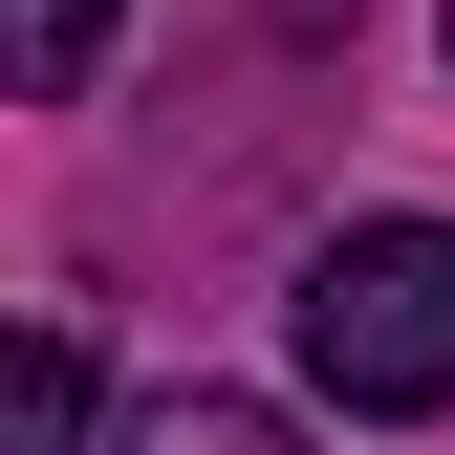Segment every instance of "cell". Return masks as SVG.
<instances>
[{
	"mask_svg": "<svg viewBox=\"0 0 455 455\" xmlns=\"http://www.w3.org/2000/svg\"><path fill=\"white\" fill-rule=\"evenodd\" d=\"M325 412H455V217H347L282 282Z\"/></svg>",
	"mask_w": 455,
	"mask_h": 455,
	"instance_id": "6da1fadb",
	"label": "cell"
},
{
	"mask_svg": "<svg viewBox=\"0 0 455 455\" xmlns=\"http://www.w3.org/2000/svg\"><path fill=\"white\" fill-rule=\"evenodd\" d=\"M0 455H87V347H66V325L0 347Z\"/></svg>",
	"mask_w": 455,
	"mask_h": 455,
	"instance_id": "7a4b0ae2",
	"label": "cell"
},
{
	"mask_svg": "<svg viewBox=\"0 0 455 455\" xmlns=\"http://www.w3.org/2000/svg\"><path fill=\"white\" fill-rule=\"evenodd\" d=\"M108 66V0H0V87H22V108H66Z\"/></svg>",
	"mask_w": 455,
	"mask_h": 455,
	"instance_id": "3957f363",
	"label": "cell"
},
{
	"mask_svg": "<svg viewBox=\"0 0 455 455\" xmlns=\"http://www.w3.org/2000/svg\"><path fill=\"white\" fill-rule=\"evenodd\" d=\"M108 455H304V434H282L260 390H152V412L108 434Z\"/></svg>",
	"mask_w": 455,
	"mask_h": 455,
	"instance_id": "277c9868",
	"label": "cell"
}]
</instances>
